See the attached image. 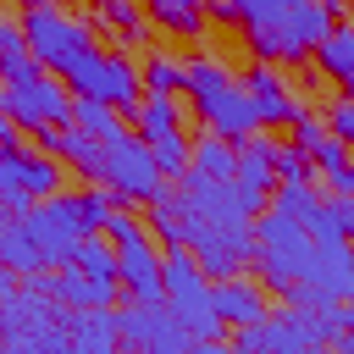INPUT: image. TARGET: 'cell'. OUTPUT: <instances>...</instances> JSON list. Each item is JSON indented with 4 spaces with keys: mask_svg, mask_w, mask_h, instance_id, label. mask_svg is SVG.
Masks as SVG:
<instances>
[{
    "mask_svg": "<svg viewBox=\"0 0 354 354\" xmlns=\"http://www.w3.org/2000/svg\"><path fill=\"white\" fill-rule=\"evenodd\" d=\"M66 88L72 94H83V100H105V105H116L122 116H133L138 111V72H133V61L127 55H105V50H88L83 61H72V72H66Z\"/></svg>",
    "mask_w": 354,
    "mask_h": 354,
    "instance_id": "8",
    "label": "cell"
},
{
    "mask_svg": "<svg viewBox=\"0 0 354 354\" xmlns=\"http://www.w3.org/2000/svg\"><path fill=\"white\" fill-rule=\"evenodd\" d=\"M144 144H149L160 177H183V171H188V138H183V133H160V138H144Z\"/></svg>",
    "mask_w": 354,
    "mask_h": 354,
    "instance_id": "30",
    "label": "cell"
},
{
    "mask_svg": "<svg viewBox=\"0 0 354 354\" xmlns=\"http://www.w3.org/2000/svg\"><path fill=\"white\" fill-rule=\"evenodd\" d=\"M66 122H72L77 133L100 138V144H111V138H122V133H127L116 105H105V100H83V94H72V116H66Z\"/></svg>",
    "mask_w": 354,
    "mask_h": 354,
    "instance_id": "22",
    "label": "cell"
},
{
    "mask_svg": "<svg viewBox=\"0 0 354 354\" xmlns=\"http://www.w3.org/2000/svg\"><path fill=\"white\" fill-rule=\"evenodd\" d=\"M326 188H332V194H343V199H354V160H348L343 171H332V177H326Z\"/></svg>",
    "mask_w": 354,
    "mask_h": 354,
    "instance_id": "36",
    "label": "cell"
},
{
    "mask_svg": "<svg viewBox=\"0 0 354 354\" xmlns=\"http://www.w3.org/2000/svg\"><path fill=\"white\" fill-rule=\"evenodd\" d=\"M183 88H188V100H194L199 122H205L216 138H227V144L254 138L260 116H254V105H249V88H243L227 66H216V61H188Z\"/></svg>",
    "mask_w": 354,
    "mask_h": 354,
    "instance_id": "2",
    "label": "cell"
},
{
    "mask_svg": "<svg viewBox=\"0 0 354 354\" xmlns=\"http://www.w3.org/2000/svg\"><path fill=\"white\" fill-rule=\"evenodd\" d=\"M22 6H61V0H22Z\"/></svg>",
    "mask_w": 354,
    "mask_h": 354,
    "instance_id": "42",
    "label": "cell"
},
{
    "mask_svg": "<svg viewBox=\"0 0 354 354\" xmlns=\"http://www.w3.org/2000/svg\"><path fill=\"white\" fill-rule=\"evenodd\" d=\"M22 39H28L33 61H39L44 72H55V77H66L72 61H83V55L94 50V44H88V28H83L77 17H66L61 6H28V11H22Z\"/></svg>",
    "mask_w": 354,
    "mask_h": 354,
    "instance_id": "5",
    "label": "cell"
},
{
    "mask_svg": "<svg viewBox=\"0 0 354 354\" xmlns=\"http://www.w3.org/2000/svg\"><path fill=\"white\" fill-rule=\"evenodd\" d=\"M243 88H249V105H254V116H260V127H288L293 116H299V100H293V88L260 61V66H249L243 77H238Z\"/></svg>",
    "mask_w": 354,
    "mask_h": 354,
    "instance_id": "14",
    "label": "cell"
},
{
    "mask_svg": "<svg viewBox=\"0 0 354 354\" xmlns=\"http://www.w3.org/2000/svg\"><path fill=\"white\" fill-rule=\"evenodd\" d=\"M210 304H216L221 326H254V321H266V293L254 282H243V277L210 282Z\"/></svg>",
    "mask_w": 354,
    "mask_h": 354,
    "instance_id": "17",
    "label": "cell"
},
{
    "mask_svg": "<svg viewBox=\"0 0 354 354\" xmlns=\"http://www.w3.org/2000/svg\"><path fill=\"white\" fill-rule=\"evenodd\" d=\"M100 232H111V243H116V277H122L127 299L155 304V299H160V254H155L149 232H144L122 205L105 216V227H100Z\"/></svg>",
    "mask_w": 354,
    "mask_h": 354,
    "instance_id": "6",
    "label": "cell"
},
{
    "mask_svg": "<svg viewBox=\"0 0 354 354\" xmlns=\"http://www.w3.org/2000/svg\"><path fill=\"white\" fill-rule=\"evenodd\" d=\"M0 266H11L17 277H39L44 254L33 243V232L22 227V216H0Z\"/></svg>",
    "mask_w": 354,
    "mask_h": 354,
    "instance_id": "20",
    "label": "cell"
},
{
    "mask_svg": "<svg viewBox=\"0 0 354 354\" xmlns=\"http://www.w3.org/2000/svg\"><path fill=\"white\" fill-rule=\"evenodd\" d=\"M0 337H6V310H0Z\"/></svg>",
    "mask_w": 354,
    "mask_h": 354,
    "instance_id": "43",
    "label": "cell"
},
{
    "mask_svg": "<svg viewBox=\"0 0 354 354\" xmlns=\"http://www.w3.org/2000/svg\"><path fill=\"white\" fill-rule=\"evenodd\" d=\"M22 227L33 232V243H39L44 266H66L72 243H77V238H88V221H83L77 194H50V199H33V205L22 210Z\"/></svg>",
    "mask_w": 354,
    "mask_h": 354,
    "instance_id": "9",
    "label": "cell"
},
{
    "mask_svg": "<svg viewBox=\"0 0 354 354\" xmlns=\"http://www.w3.org/2000/svg\"><path fill=\"white\" fill-rule=\"evenodd\" d=\"M17 160H22V144H0V216H22V210L33 205V199L22 194Z\"/></svg>",
    "mask_w": 354,
    "mask_h": 354,
    "instance_id": "26",
    "label": "cell"
},
{
    "mask_svg": "<svg viewBox=\"0 0 354 354\" xmlns=\"http://www.w3.org/2000/svg\"><path fill=\"white\" fill-rule=\"evenodd\" d=\"M149 17H155L160 28L199 33V22H205V6H199V0H149Z\"/></svg>",
    "mask_w": 354,
    "mask_h": 354,
    "instance_id": "28",
    "label": "cell"
},
{
    "mask_svg": "<svg viewBox=\"0 0 354 354\" xmlns=\"http://www.w3.org/2000/svg\"><path fill=\"white\" fill-rule=\"evenodd\" d=\"M326 354H343V348H326Z\"/></svg>",
    "mask_w": 354,
    "mask_h": 354,
    "instance_id": "45",
    "label": "cell"
},
{
    "mask_svg": "<svg viewBox=\"0 0 354 354\" xmlns=\"http://www.w3.org/2000/svg\"><path fill=\"white\" fill-rule=\"evenodd\" d=\"M188 354H232V348H227L221 337H194V343H188Z\"/></svg>",
    "mask_w": 354,
    "mask_h": 354,
    "instance_id": "37",
    "label": "cell"
},
{
    "mask_svg": "<svg viewBox=\"0 0 354 354\" xmlns=\"http://www.w3.org/2000/svg\"><path fill=\"white\" fill-rule=\"evenodd\" d=\"M0 144H17V122H11L6 111H0Z\"/></svg>",
    "mask_w": 354,
    "mask_h": 354,
    "instance_id": "39",
    "label": "cell"
},
{
    "mask_svg": "<svg viewBox=\"0 0 354 354\" xmlns=\"http://www.w3.org/2000/svg\"><path fill=\"white\" fill-rule=\"evenodd\" d=\"M299 354H326V348H299Z\"/></svg>",
    "mask_w": 354,
    "mask_h": 354,
    "instance_id": "44",
    "label": "cell"
},
{
    "mask_svg": "<svg viewBox=\"0 0 354 354\" xmlns=\"http://www.w3.org/2000/svg\"><path fill=\"white\" fill-rule=\"evenodd\" d=\"M271 210H282L288 221H299L315 243H321V238H337V221H332V210H326V194H315L310 183H277Z\"/></svg>",
    "mask_w": 354,
    "mask_h": 354,
    "instance_id": "15",
    "label": "cell"
},
{
    "mask_svg": "<svg viewBox=\"0 0 354 354\" xmlns=\"http://www.w3.org/2000/svg\"><path fill=\"white\" fill-rule=\"evenodd\" d=\"M0 111L17 122V133L66 127V116H72V88L55 83L50 72H39V77H28V83H0Z\"/></svg>",
    "mask_w": 354,
    "mask_h": 354,
    "instance_id": "10",
    "label": "cell"
},
{
    "mask_svg": "<svg viewBox=\"0 0 354 354\" xmlns=\"http://www.w3.org/2000/svg\"><path fill=\"white\" fill-rule=\"evenodd\" d=\"M44 66L33 61V50H28V39H22V22H6L0 17V83H28V77H39Z\"/></svg>",
    "mask_w": 354,
    "mask_h": 354,
    "instance_id": "21",
    "label": "cell"
},
{
    "mask_svg": "<svg viewBox=\"0 0 354 354\" xmlns=\"http://www.w3.org/2000/svg\"><path fill=\"white\" fill-rule=\"evenodd\" d=\"M326 210H332V221H337V238H348V243H354V199L332 194V199H326Z\"/></svg>",
    "mask_w": 354,
    "mask_h": 354,
    "instance_id": "35",
    "label": "cell"
},
{
    "mask_svg": "<svg viewBox=\"0 0 354 354\" xmlns=\"http://www.w3.org/2000/svg\"><path fill=\"white\" fill-rule=\"evenodd\" d=\"M160 304L177 315V326L188 337H216L221 332V315L210 304V277L199 271L194 249H183V243H171L166 260H160Z\"/></svg>",
    "mask_w": 354,
    "mask_h": 354,
    "instance_id": "3",
    "label": "cell"
},
{
    "mask_svg": "<svg viewBox=\"0 0 354 354\" xmlns=\"http://www.w3.org/2000/svg\"><path fill=\"white\" fill-rule=\"evenodd\" d=\"M66 348H72V354H116V348H122L116 315H111L105 304L72 310V321H66Z\"/></svg>",
    "mask_w": 354,
    "mask_h": 354,
    "instance_id": "16",
    "label": "cell"
},
{
    "mask_svg": "<svg viewBox=\"0 0 354 354\" xmlns=\"http://www.w3.org/2000/svg\"><path fill=\"white\" fill-rule=\"evenodd\" d=\"M183 61H171V55H149L144 61V72H138V83H144V94H177L183 88Z\"/></svg>",
    "mask_w": 354,
    "mask_h": 354,
    "instance_id": "29",
    "label": "cell"
},
{
    "mask_svg": "<svg viewBox=\"0 0 354 354\" xmlns=\"http://www.w3.org/2000/svg\"><path fill=\"white\" fill-rule=\"evenodd\" d=\"M277 183H310V155L299 144H277Z\"/></svg>",
    "mask_w": 354,
    "mask_h": 354,
    "instance_id": "32",
    "label": "cell"
},
{
    "mask_svg": "<svg viewBox=\"0 0 354 354\" xmlns=\"http://www.w3.org/2000/svg\"><path fill=\"white\" fill-rule=\"evenodd\" d=\"M337 321H343V332L354 337V299H348V304H337Z\"/></svg>",
    "mask_w": 354,
    "mask_h": 354,
    "instance_id": "40",
    "label": "cell"
},
{
    "mask_svg": "<svg viewBox=\"0 0 354 354\" xmlns=\"http://www.w3.org/2000/svg\"><path fill=\"white\" fill-rule=\"evenodd\" d=\"M315 66H321L332 83L354 88V22H332V28L321 33V44H315Z\"/></svg>",
    "mask_w": 354,
    "mask_h": 354,
    "instance_id": "19",
    "label": "cell"
},
{
    "mask_svg": "<svg viewBox=\"0 0 354 354\" xmlns=\"http://www.w3.org/2000/svg\"><path fill=\"white\" fill-rule=\"evenodd\" d=\"M17 177H22V194H28V199H50V194H61V160L44 155V149H22Z\"/></svg>",
    "mask_w": 354,
    "mask_h": 354,
    "instance_id": "23",
    "label": "cell"
},
{
    "mask_svg": "<svg viewBox=\"0 0 354 354\" xmlns=\"http://www.w3.org/2000/svg\"><path fill=\"white\" fill-rule=\"evenodd\" d=\"M310 232L299 227V221H288L282 210H260L254 216V249H249V260L260 266V277H266V288H277V293H288L299 277H304V260H310Z\"/></svg>",
    "mask_w": 354,
    "mask_h": 354,
    "instance_id": "4",
    "label": "cell"
},
{
    "mask_svg": "<svg viewBox=\"0 0 354 354\" xmlns=\"http://www.w3.org/2000/svg\"><path fill=\"white\" fill-rule=\"evenodd\" d=\"M321 6H326V11H332V22H337V11H343L348 0H321Z\"/></svg>",
    "mask_w": 354,
    "mask_h": 354,
    "instance_id": "41",
    "label": "cell"
},
{
    "mask_svg": "<svg viewBox=\"0 0 354 354\" xmlns=\"http://www.w3.org/2000/svg\"><path fill=\"white\" fill-rule=\"evenodd\" d=\"M310 166H321V171H326V177H332V171H343V166H348V144H343V138H332V133H326V138H321V144H315V149H310Z\"/></svg>",
    "mask_w": 354,
    "mask_h": 354,
    "instance_id": "34",
    "label": "cell"
},
{
    "mask_svg": "<svg viewBox=\"0 0 354 354\" xmlns=\"http://www.w3.org/2000/svg\"><path fill=\"white\" fill-rule=\"evenodd\" d=\"M293 288H304V293L321 299V304H348V299H354V243H348V238H321V243H310L304 277H299Z\"/></svg>",
    "mask_w": 354,
    "mask_h": 354,
    "instance_id": "12",
    "label": "cell"
},
{
    "mask_svg": "<svg viewBox=\"0 0 354 354\" xmlns=\"http://www.w3.org/2000/svg\"><path fill=\"white\" fill-rule=\"evenodd\" d=\"M100 183H105L116 199H127V205H155V199L166 194V177H160V166H155L149 144H144V138H127V133L105 144Z\"/></svg>",
    "mask_w": 354,
    "mask_h": 354,
    "instance_id": "7",
    "label": "cell"
},
{
    "mask_svg": "<svg viewBox=\"0 0 354 354\" xmlns=\"http://www.w3.org/2000/svg\"><path fill=\"white\" fill-rule=\"evenodd\" d=\"M66 266H77V271H83L88 282H100L105 293H122V277H116V243H111V238H100V232L77 238L72 254H66Z\"/></svg>",
    "mask_w": 354,
    "mask_h": 354,
    "instance_id": "18",
    "label": "cell"
},
{
    "mask_svg": "<svg viewBox=\"0 0 354 354\" xmlns=\"http://www.w3.org/2000/svg\"><path fill=\"white\" fill-rule=\"evenodd\" d=\"M100 17H105L111 28H122L127 39H149V22L133 11V0H100Z\"/></svg>",
    "mask_w": 354,
    "mask_h": 354,
    "instance_id": "31",
    "label": "cell"
},
{
    "mask_svg": "<svg viewBox=\"0 0 354 354\" xmlns=\"http://www.w3.org/2000/svg\"><path fill=\"white\" fill-rule=\"evenodd\" d=\"M277 144L271 138H243L238 144V166H232V183H238V194H243V205H249V216H260L266 210V199L277 194Z\"/></svg>",
    "mask_w": 354,
    "mask_h": 354,
    "instance_id": "13",
    "label": "cell"
},
{
    "mask_svg": "<svg viewBox=\"0 0 354 354\" xmlns=\"http://www.w3.org/2000/svg\"><path fill=\"white\" fill-rule=\"evenodd\" d=\"M232 17L243 22L260 61H304L332 28V11L321 0H232Z\"/></svg>",
    "mask_w": 354,
    "mask_h": 354,
    "instance_id": "1",
    "label": "cell"
},
{
    "mask_svg": "<svg viewBox=\"0 0 354 354\" xmlns=\"http://www.w3.org/2000/svg\"><path fill=\"white\" fill-rule=\"evenodd\" d=\"M116 332H122V343H133V354H188V343H194L160 299L155 304L127 299V310H116Z\"/></svg>",
    "mask_w": 354,
    "mask_h": 354,
    "instance_id": "11",
    "label": "cell"
},
{
    "mask_svg": "<svg viewBox=\"0 0 354 354\" xmlns=\"http://www.w3.org/2000/svg\"><path fill=\"white\" fill-rule=\"evenodd\" d=\"M133 122L144 127V138H160V133H177V94H144Z\"/></svg>",
    "mask_w": 354,
    "mask_h": 354,
    "instance_id": "27",
    "label": "cell"
},
{
    "mask_svg": "<svg viewBox=\"0 0 354 354\" xmlns=\"http://www.w3.org/2000/svg\"><path fill=\"white\" fill-rule=\"evenodd\" d=\"M11 299H17V271L0 266V304H11Z\"/></svg>",
    "mask_w": 354,
    "mask_h": 354,
    "instance_id": "38",
    "label": "cell"
},
{
    "mask_svg": "<svg viewBox=\"0 0 354 354\" xmlns=\"http://www.w3.org/2000/svg\"><path fill=\"white\" fill-rule=\"evenodd\" d=\"M50 282H55V299L72 304V310H88V304H105V310H111V304H116V293H105L100 282H88L77 266H61V277H50Z\"/></svg>",
    "mask_w": 354,
    "mask_h": 354,
    "instance_id": "25",
    "label": "cell"
},
{
    "mask_svg": "<svg viewBox=\"0 0 354 354\" xmlns=\"http://www.w3.org/2000/svg\"><path fill=\"white\" fill-rule=\"evenodd\" d=\"M232 166H238V149H232L227 138L199 133V138L188 144V171H199V177H232Z\"/></svg>",
    "mask_w": 354,
    "mask_h": 354,
    "instance_id": "24",
    "label": "cell"
},
{
    "mask_svg": "<svg viewBox=\"0 0 354 354\" xmlns=\"http://www.w3.org/2000/svg\"><path fill=\"white\" fill-rule=\"evenodd\" d=\"M321 122H326V133H332V138H343V144L354 149V94H343V100H332Z\"/></svg>",
    "mask_w": 354,
    "mask_h": 354,
    "instance_id": "33",
    "label": "cell"
}]
</instances>
